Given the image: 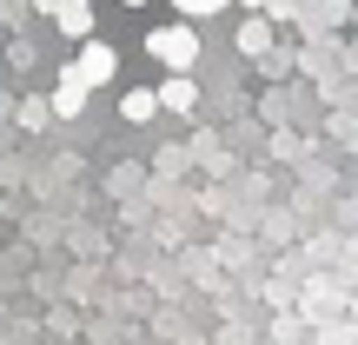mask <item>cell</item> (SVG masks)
I'll return each instance as SVG.
<instances>
[{
	"mask_svg": "<svg viewBox=\"0 0 358 345\" xmlns=\"http://www.w3.org/2000/svg\"><path fill=\"white\" fill-rule=\"evenodd\" d=\"M146 53H153V60H166L173 73H186V66L199 60V34H192L186 20H179V27H159V34L146 40Z\"/></svg>",
	"mask_w": 358,
	"mask_h": 345,
	"instance_id": "obj_1",
	"label": "cell"
},
{
	"mask_svg": "<svg viewBox=\"0 0 358 345\" xmlns=\"http://www.w3.org/2000/svg\"><path fill=\"white\" fill-rule=\"evenodd\" d=\"M66 73H73V80H87V87H106V80L120 73V53L106 47V40H93V34H87V40H80V60L66 66Z\"/></svg>",
	"mask_w": 358,
	"mask_h": 345,
	"instance_id": "obj_2",
	"label": "cell"
},
{
	"mask_svg": "<svg viewBox=\"0 0 358 345\" xmlns=\"http://www.w3.org/2000/svg\"><path fill=\"white\" fill-rule=\"evenodd\" d=\"M87 80H73V73H60V87H53V100H47V113L53 120H80V106H87Z\"/></svg>",
	"mask_w": 358,
	"mask_h": 345,
	"instance_id": "obj_3",
	"label": "cell"
},
{
	"mask_svg": "<svg viewBox=\"0 0 358 345\" xmlns=\"http://www.w3.org/2000/svg\"><path fill=\"white\" fill-rule=\"evenodd\" d=\"M153 100H159V113H179V120H186V113H192V106H199V87H192V80H186V73H173V80H166V87H159V93H153Z\"/></svg>",
	"mask_w": 358,
	"mask_h": 345,
	"instance_id": "obj_4",
	"label": "cell"
},
{
	"mask_svg": "<svg viewBox=\"0 0 358 345\" xmlns=\"http://www.w3.org/2000/svg\"><path fill=\"white\" fill-rule=\"evenodd\" d=\"M53 20H60L66 40H87V34H93V7H87V0H60V7H53Z\"/></svg>",
	"mask_w": 358,
	"mask_h": 345,
	"instance_id": "obj_5",
	"label": "cell"
},
{
	"mask_svg": "<svg viewBox=\"0 0 358 345\" xmlns=\"http://www.w3.org/2000/svg\"><path fill=\"white\" fill-rule=\"evenodd\" d=\"M153 113H159V100L146 87H133L127 100H120V120H127V127H140V120H153Z\"/></svg>",
	"mask_w": 358,
	"mask_h": 345,
	"instance_id": "obj_6",
	"label": "cell"
},
{
	"mask_svg": "<svg viewBox=\"0 0 358 345\" xmlns=\"http://www.w3.org/2000/svg\"><path fill=\"white\" fill-rule=\"evenodd\" d=\"M239 53H272V20H245L239 27Z\"/></svg>",
	"mask_w": 358,
	"mask_h": 345,
	"instance_id": "obj_7",
	"label": "cell"
},
{
	"mask_svg": "<svg viewBox=\"0 0 358 345\" xmlns=\"http://www.w3.org/2000/svg\"><path fill=\"white\" fill-rule=\"evenodd\" d=\"M47 120H53V113H47V100H27V106H20V127H27V133H40Z\"/></svg>",
	"mask_w": 358,
	"mask_h": 345,
	"instance_id": "obj_8",
	"label": "cell"
},
{
	"mask_svg": "<svg viewBox=\"0 0 358 345\" xmlns=\"http://www.w3.org/2000/svg\"><path fill=\"white\" fill-rule=\"evenodd\" d=\"M299 7H306V0H266V13H272V20H292Z\"/></svg>",
	"mask_w": 358,
	"mask_h": 345,
	"instance_id": "obj_9",
	"label": "cell"
},
{
	"mask_svg": "<svg viewBox=\"0 0 358 345\" xmlns=\"http://www.w3.org/2000/svg\"><path fill=\"white\" fill-rule=\"evenodd\" d=\"M232 7V0H199V20H206V13H226Z\"/></svg>",
	"mask_w": 358,
	"mask_h": 345,
	"instance_id": "obj_10",
	"label": "cell"
},
{
	"mask_svg": "<svg viewBox=\"0 0 358 345\" xmlns=\"http://www.w3.org/2000/svg\"><path fill=\"white\" fill-rule=\"evenodd\" d=\"M173 7H179V13H192V20H199V0H173Z\"/></svg>",
	"mask_w": 358,
	"mask_h": 345,
	"instance_id": "obj_11",
	"label": "cell"
},
{
	"mask_svg": "<svg viewBox=\"0 0 358 345\" xmlns=\"http://www.w3.org/2000/svg\"><path fill=\"white\" fill-rule=\"evenodd\" d=\"M34 7H40V13H53V7H60V0H34Z\"/></svg>",
	"mask_w": 358,
	"mask_h": 345,
	"instance_id": "obj_12",
	"label": "cell"
},
{
	"mask_svg": "<svg viewBox=\"0 0 358 345\" xmlns=\"http://www.w3.org/2000/svg\"><path fill=\"white\" fill-rule=\"evenodd\" d=\"M245 7H266V0H245Z\"/></svg>",
	"mask_w": 358,
	"mask_h": 345,
	"instance_id": "obj_13",
	"label": "cell"
},
{
	"mask_svg": "<svg viewBox=\"0 0 358 345\" xmlns=\"http://www.w3.org/2000/svg\"><path fill=\"white\" fill-rule=\"evenodd\" d=\"M127 7H146V0H127Z\"/></svg>",
	"mask_w": 358,
	"mask_h": 345,
	"instance_id": "obj_14",
	"label": "cell"
}]
</instances>
